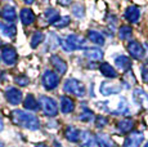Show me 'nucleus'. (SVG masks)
Listing matches in <instances>:
<instances>
[{
  "instance_id": "nucleus-1",
  "label": "nucleus",
  "mask_w": 148,
  "mask_h": 147,
  "mask_svg": "<svg viewBox=\"0 0 148 147\" xmlns=\"http://www.w3.org/2000/svg\"><path fill=\"white\" fill-rule=\"evenodd\" d=\"M12 121L19 126H23L30 131H38L40 128L39 119L34 114L22 110H13L12 111Z\"/></svg>"
},
{
  "instance_id": "nucleus-2",
  "label": "nucleus",
  "mask_w": 148,
  "mask_h": 147,
  "mask_svg": "<svg viewBox=\"0 0 148 147\" xmlns=\"http://www.w3.org/2000/svg\"><path fill=\"white\" fill-rule=\"evenodd\" d=\"M62 44V48L63 50L66 52H73V50H77V49H84L86 47V40H85L82 36L80 35H68L66 39L61 41Z\"/></svg>"
},
{
  "instance_id": "nucleus-3",
  "label": "nucleus",
  "mask_w": 148,
  "mask_h": 147,
  "mask_svg": "<svg viewBox=\"0 0 148 147\" xmlns=\"http://www.w3.org/2000/svg\"><path fill=\"white\" fill-rule=\"evenodd\" d=\"M63 89H64V92L70 93L72 95H76V97H84L85 93H86L84 84L81 81L76 80V79H68V80H66Z\"/></svg>"
},
{
  "instance_id": "nucleus-4",
  "label": "nucleus",
  "mask_w": 148,
  "mask_h": 147,
  "mask_svg": "<svg viewBox=\"0 0 148 147\" xmlns=\"http://www.w3.org/2000/svg\"><path fill=\"white\" fill-rule=\"evenodd\" d=\"M39 103H40L42 111H44V114L47 115V116L53 117L58 114V104H57V102L53 98L48 97V95H40Z\"/></svg>"
},
{
  "instance_id": "nucleus-5",
  "label": "nucleus",
  "mask_w": 148,
  "mask_h": 147,
  "mask_svg": "<svg viewBox=\"0 0 148 147\" xmlns=\"http://www.w3.org/2000/svg\"><path fill=\"white\" fill-rule=\"evenodd\" d=\"M58 83H59V76L56 72L50 71V70L44 72V75H42V84H44V87L48 90L54 89L58 85Z\"/></svg>"
},
{
  "instance_id": "nucleus-6",
  "label": "nucleus",
  "mask_w": 148,
  "mask_h": 147,
  "mask_svg": "<svg viewBox=\"0 0 148 147\" xmlns=\"http://www.w3.org/2000/svg\"><path fill=\"white\" fill-rule=\"evenodd\" d=\"M1 58H3V61H4L5 65H8V66H13V65L17 62V59H18V56H17V52H16L14 48L4 47L3 50H1Z\"/></svg>"
},
{
  "instance_id": "nucleus-7",
  "label": "nucleus",
  "mask_w": 148,
  "mask_h": 147,
  "mask_svg": "<svg viewBox=\"0 0 148 147\" xmlns=\"http://www.w3.org/2000/svg\"><path fill=\"white\" fill-rule=\"evenodd\" d=\"M144 139L143 133L140 132H133L127 135V138L124 142V147H139Z\"/></svg>"
},
{
  "instance_id": "nucleus-8",
  "label": "nucleus",
  "mask_w": 148,
  "mask_h": 147,
  "mask_svg": "<svg viewBox=\"0 0 148 147\" xmlns=\"http://www.w3.org/2000/svg\"><path fill=\"white\" fill-rule=\"evenodd\" d=\"M5 98L10 104L17 106L22 102V92L17 88H8L5 92Z\"/></svg>"
},
{
  "instance_id": "nucleus-9",
  "label": "nucleus",
  "mask_w": 148,
  "mask_h": 147,
  "mask_svg": "<svg viewBox=\"0 0 148 147\" xmlns=\"http://www.w3.org/2000/svg\"><path fill=\"white\" fill-rule=\"evenodd\" d=\"M127 50H129L130 56L135 59H140V58H143V56H144L143 45L140 43H138V41H130V43L127 44Z\"/></svg>"
},
{
  "instance_id": "nucleus-10",
  "label": "nucleus",
  "mask_w": 148,
  "mask_h": 147,
  "mask_svg": "<svg viewBox=\"0 0 148 147\" xmlns=\"http://www.w3.org/2000/svg\"><path fill=\"white\" fill-rule=\"evenodd\" d=\"M80 145L81 147H97L98 143H97V138L92 133L84 131L81 132V135H80Z\"/></svg>"
},
{
  "instance_id": "nucleus-11",
  "label": "nucleus",
  "mask_w": 148,
  "mask_h": 147,
  "mask_svg": "<svg viewBox=\"0 0 148 147\" xmlns=\"http://www.w3.org/2000/svg\"><path fill=\"white\" fill-rule=\"evenodd\" d=\"M50 63H52L54 70H56L59 75H64V74H66L67 63L61 57H59V56H52V57H50Z\"/></svg>"
},
{
  "instance_id": "nucleus-12",
  "label": "nucleus",
  "mask_w": 148,
  "mask_h": 147,
  "mask_svg": "<svg viewBox=\"0 0 148 147\" xmlns=\"http://www.w3.org/2000/svg\"><path fill=\"white\" fill-rule=\"evenodd\" d=\"M121 90V87L119 84H113L110 81H104L101 85V93L103 95H111V94H117Z\"/></svg>"
},
{
  "instance_id": "nucleus-13",
  "label": "nucleus",
  "mask_w": 148,
  "mask_h": 147,
  "mask_svg": "<svg viewBox=\"0 0 148 147\" xmlns=\"http://www.w3.org/2000/svg\"><path fill=\"white\" fill-rule=\"evenodd\" d=\"M139 17H140V10L135 5H130L126 10H125V18L130 22V23H135L138 22Z\"/></svg>"
},
{
  "instance_id": "nucleus-14",
  "label": "nucleus",
  "mask_w": 148,
  "mask_h": 147,
  "mask_svg": "<svg viewBox=\"0 0 148 147\" xmlns=\"http://www.w3.org/2000/svg\"><path fill=\"white\" fill-rule=\"evenodd\" d=\"M133 97H134L135 102H138L142 107H144V109H148V94L144 92V90L135 89L134 93H133Z\"/></svg>"
},
{
  "instance_id": "nucleus-15",
  "label": "nucleus",
  "mask_w": 148,
  "mask_h": 147,
  "mask_svg": "<svg viewBox=\"0 0 148 147\" xmlns=\"http://www.w3.org/2000/svg\"><path fill=\"white\" fill-rule=\"evenodd\" d=\"M73 110H75V102L70 97H66V95L61 97V111L63 114H70Z\"/></svg>"
},
{
  "instance_id": "nucleus-16",
  "label": "nucleus",
  "mask_w": 148,
  "mask_h": 147,
  "mask_svg": "<svg viewBox=\"0 0 148 147\" xmlns=\"http://www.w3.org/2000/svg\"><path fill=\"white\" fill-rule=\"evenodd\" d=\"M19 17H21V22L23 25H26V26L34 23V21H35V14H34V12L31 9H28V8H23V9L21 10Z\"/></svg>"
},
{
  "instance_id": "nucleus-17",
  "label": "nucleus",
  "mask_w": 148,
  "mask_h": 147,
  "mask_svg": "<svg viewBox=\"0 0 148 147\" xmlns=\"http://www.w3.org/2000/svg\"><path fill=\"white\" fill-rule=\"evenodd\" d=\"M95 138H97V143H98L99 147H117V145L107 134L99 133V134H97Z\"/></svg>"
},
{
  "instance_id": "nucleus-18",
  "label": "nucleus",
  "mask_w": 148,
  "mask_h": 147,
  "mask_svg": "<svg viewBox=\"0 0 148 147\" xmlns=\"http://www.w3.org/2000/svg\"><path fill=\"white\" fill-rule=\"evenodd\" d=\"M85 57L92 61H101L103 58V52L99 48H86L85 49Z\"/></svg>"
},
{
  "instance_id": "nucleus-19",
  "label": "nucleus",
  "mask_w": 148,
  "mask_h": 147,
  "mask_svg": "<svg viewBox=\"0 0 148 147\" xmlns=\"http://www.w3.org/2000/svg\"><path fill=\"white\" fill-rule=\"evenodd\" d=\"M64 135L70 142H79L80 141V135H81V132L79 129H76L75 126H68L64 132Z\"/></svg>"
},
{
  "instance_id": "nucleus-20",
  "label": "nucleus",
  "mask_w": 148,
  "mask_h": 147,
  "mask_svg": "<svg viewBox=\"0 0 148 147\" xmlns=\"http://www.w3.org/2000/svg\"><path fill=\"white\" fill-rule=\"evenodd\" d=\"M115 63L122 71H127V70H130V67H132V61H130V58L126 57V56H119V57L115 59Z\"/></svg>"
},
{
  "instance_id": "nucleus-21",
  "label": "nucleus",
  "mask_w": 148,
  "mask_h": 147,
  "mask_svg": "<svg viewBox=\"0 0 148 147\" xmlns=\"http://www.w3.org/2000/svg\"><path fill=\"white\" fill-rule=\"evenodd\" d=\"M1 16H3V18H4L5 21L13 22V21H16V18H17V12H16V9H14L12 5H5V7L3 8Z\"/></svg>"
},
{
  "instance_id": "nucleus-22",
  "label": "nucleus",
  "mask_w": 148,
  "mask_h": 147,
  "mask_svg": "<svg viewBox=\"0 0 148 147\" xmlns=\"http://www.w3.org/2000/svg\"><path fill=\"white\" fill-rule=\"evenodd\" d=\"M39 104L40 103L36 101V98L34 97L32 94H27V97L25 98V101H23L25 109L28 110V111H36V110L39 109Z\"/></svg>"
},
{
  "instance_id": "nucleus-23",
  "label": "nucleus",
  "mask_w": 148,
  "mask_h": 147,
  "mask_svg": "<svg viewBox=\"0 0 148 147\" xmlns=\"http://www.w3.org/2000/svg\"><path fill=\"white\" fill-rule=\"evenodd\" d=\"M99 70H101V72L103 74V76H106V78H110V79L117 78V72H116V70L113 69L110 63H102L101 66H99Z\"/></svg>"
},
{
  "instance_id": "nucleus-24",
  "label": "nucleus",
  "mask_w": 148,
  "mask_h": 147,
  "mask_svg": "<svg viewBox=\"0 0 148 147\" xmlns=\"http://www.w3.org/2000/svg\"><path fill=\"white\" fill-rule=\"evenodd\" d=\"M134 128V121L130 120V119H124V120L119 121L117 123V129L121 133H127Z\"/></svg>"
},
{
  "instance_id": "nucleus-25",
  "label": "nucleus",
  "mask_w": 148,
  "mask_h": 147,
  "mask_svg": "<svg viewBox=\"0 0 148 147\" xmlns=\"http://www.w3.org/2000/svg\"><path fill=\"white\" fill-rule=\"evenodd\" d=\"M88 38H89V40L92 41V43H94V44H98V45H103L104 44L103 35H102L101 32H98V31L90 30L89 32H88Z\"/></svg>"
},
{
  "instance_id": "nucleus-26",
  "label": "nucleus",
  "mask_w": 148,
  "mask_h": 147,
  "mask_svg": "<svg viewBox=\"0 0 148 147\" xmlns=\"http://www.w3.org/2000/svg\"><path fill=\"white\" fill-rule=\"evenodd\" d=\"M0 30L3 31L5 36L8 38H14L17 34V27L14 26L13 23H9V25H4V23H0Z\"/></svg>"
},
{
  "instance_id": "nucleus-27",
  "label": "nucleus",
  "mask_w": 148,
  "mask_h": 147,
  "mask_svg": "<svg viewBox=\"0 0 148 147\" xmlns=\"http://www.w3.org/2000/svg\"><path fill=\"white\" fill-rule=\"evenodd\" d=\"M45 18H47V21L49 22V23L54 25L59 18H61V16H59V13L57 12L56 9L52 8V9H48L47 12H45Z\"/></svg>"
},
{
  "instance_id": "nucleus-28",
  "label": "nucleus",
  "mask_w": 148,
  "mask_h": 147,
  "mask_svg": "<svg viewBox=\"0 0 148 147\" xmlns=\"http://www.w3.org/2000/svg\"><path fill=\"white\" fill-rule=\"evenodd\" d=\"M132 35H133V29L130 26H121L120 30H119V36H120L121 40L130 39Z\"/></svg>"
},
{
  "instance_id": "nucleus-29",
  "label": "nucleus",
  "mask_w": 148,
  "mask_h": 147,
  "mask_svg": "<svg viewBox=\"0 0 148 147\" xmlns=\"http://www.w3.org/2000/svg\"><path fill=\"white\" fill-rule=\"evenodd\" d=\"M44 34L41 32V31H36L35 34L32 35V38H31V47L32 48H36L40 43L44 41Z\"/></svg>"
},
{
  "instance_id": "nucleus-30",
  "label": "nucleus",
  "mask_w": 148,
  "mask_h": 147,
  "mask_svg": "<svg viewBox=\"0 0 148 147\" xmlns=\"http://www.w3.org/2000/svg\"><path fill=\"white\" fill-rule=\"evenodd\" d=\"M81 121H84V123H89V121H93V119H94V114H93L90 110H84V111L80 114V116H79Z\"/></svg>"
},
{
  "instance_id": "nucleus-31",
  "label": "nucleus",
  "mask_w": 148,
  "mask_h": 147,
  "mask_svg": "<svg viewBox=\"0 0 148 147\" xmlns=\"http://www.w3.org/2000/svg\"><path fill=\"white\" fill-rule=\"evenodd\" d=\"M70 21H71V18L68 16L61 17V18H59L58 21L54 23V26H56V27H64V26H67V25L70 23Z\"/></svg>"
},
{
  "instance_id": "nucleus-32",
  "label": "nucleus",
  "mask_w": 148,
  "mask_h": 147,
  "mask_svg": "<svg viewBox=\"0 0 148 147\" xmlns=\"http://www.w3.org/2000/svg\"><path fill=\"white\" fill-rule=\"evenodd\" d=\"M72 12H73V14L77 17V18H80V17L84 16V7L80 5V4L75 5V7H73V9H72Z\"/></svg>"
},
{
  "instance_id": "nucleus-33",
  "label": "nucleus",
  "mask_w": 148,
  "mask_h": 147,
  "mask_svg": "<svg viewBox=\"0 0 148 147\" xmlns=\"http://www.w3.org/2000/svg\"><path fill=\"white\" fill-rule=\"evenodd\" d=\"M107 125V119L104 116H98L97 117V123H95V126L97 128H103V126Z\"/></svg>"
},
{
  "instance_id": "nucleus-34",
  "label": "nucleus",
  "mask_w": 148,
  "mask_h": 147,
  "mask_svg": "<svg viewBox=\"0 0 148 147\" xmlns=\"http://www.w3.org/2000/svg\"><path fill=\"white\" fill-rule=\"evenodd\" d=\"M16 83L19 87H26L28 84V78H26V76H18V78H16Z\"/></svg>"
},
{
  "instance_id": "nucleus-35",
  "label": "nucleus",
  "mask_w": 148,
  "mask_h": 147,
  "mask_svg": "<svg viewBox=\"0 0 148 147\" xmlns=\"http://www.w3.org/2000/svg\"><path fill=\"white\" fill-rule=\"evenodd\" d=\"M142 79L144 83H148V66H144L142 69Z\"/></svg>"
},
{
  "instance_id": "nucleus-36",
  "label": "nucleus",
  "mask_w": 148,
  "mask_h": 147,
  "mask_svg": "<svg viewBox=\"0 0 148 147\" xmlns=\"http://www.w3.org/2000/svg\"><path fill=\"white\" fill-rule=\"evenodd\" d=\"M59 4L61 5H64V7H67V5L71 4V0H58Z\"/></svg>"
},
{
  "instance_id": "nucleus-37",
  "label": "nucleus",
  "mask_w": 148,
  "mask_h": 147,
  "mask_svg": "<svg viewBox=\"0 0 148 147\" xmlns=\"http://www.w3.org/2000/svg\"><path fill=\"white\" fill-rule=\"evenodd\" d=\"M25 3H26V4H32L34 3V0H23Z\"/></svg>"
},
{
  "instance_id": "nucleus-38",
  "label": "nucleus",
  "mask_w": 148,
  "mask_h": 147,
  "mask_svg": "<svg viewBox=\"0 0 148 147\" xmlns=\"http://www.w3.org/2000/svg\"><path fill=\"white\" fill-rule=\"evenodd\" d=\"M3 131V120H1V117H0V132Z\"/></svg>"
},
{
  "instance_id": "nucleus-39",
  "label": "nucleus",
  "mask_w": 148,
  "mask_h": 147,
  "mask_svg": "<svg viewBox=\"0 0 148 147\" xmlns=\"http://www.w3.org/2000/svg\"><path fill=\"white\" fill-rule=\"evenodd\" d=\"M35 147H47V146H45V145H36Z\"/></svg>"
},
{
  "instance_id": "nucleus-40",
  "label": "nucleus",
  "mask_w": 148,
  "mask_h": 147,
  "mask_svg": "<svg viewBox=\"0 0 148 147\" xmlns=\"http://www.w3.org/2000/svg\"><path fill=\"white\" fill-rule=\"evenodd\" d=\"M144 147H148V143H147V145H146V146H144Z\"/></svg>"
},
{
  "instance_id": "nucleus-41",
  "label": "nucleus",
  "mask_w": 148,
  "mask_h": 147,
  "mask_svg": "<svg viewBox=\"0 0 148 147\" xmlns=\"http://www.w3.org/2000/svg\"><path fill=\"white\" fill-rule=\"evenodd\" d=\"M0 45H1V40H0Z\"/></svg>"
}]
</instances>
